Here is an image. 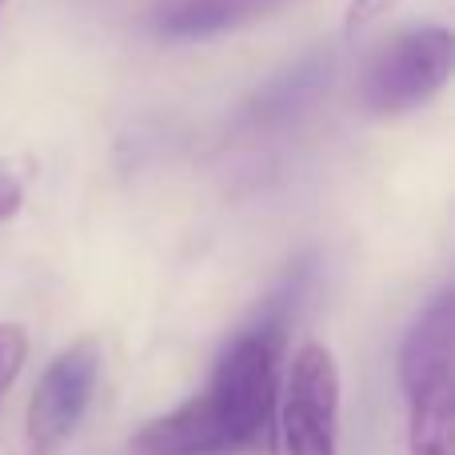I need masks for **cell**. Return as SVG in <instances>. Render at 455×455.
Segmentation results:
<instances>
[{
    "mask_svg": "<svg viewBox=\"0 0 455 455\" xmlns=\"http://www.w3.org/2000/svg\"><path fill=\"white\" fill-rule=\"evenodd\" d=\"M288 344V304H272L220 352L200 395L136 432L140 455H224L267 443L280 400V360Z\"/></svg>",
    "mask_w": 455,
    "mask_h": 455,
    "instance_id": "obj_1",
    "label": "cell"
},
{
    "mask_svg": "<svg viewBox=\"0 0 455 455\" xmlns=\"http://www.w3.org/2000/svg\"><path fill=\"white\" fill-rule=\"evenodd\" d=\"M455 44L448 28H411L387 40L363 72V104L376 116H400L427 104L451 76Z\"/></svg>",
    "mask_w": 455,
    "mask_h": 455,
    "instance_id": "obj_2",
    "label": "cell"
},
{
    "mask_svg": "<svg viewBox=\"0 0 455 455\" xmlns=\"http://www.w3.org/2000/svg\"><path fill=\"white\" fill-rule=\"evenodd\" d=\"M339 368L323 344H304L288 363L280 435L288 455H339Z\"/></svg>",
    "mask_w": 455,
    "mask_h": 455,
    "instance_id": "obj_3",
    "label": "cell"
},
{
    "mask_svg": "<svg viewBox=\"0 0 455 455\" xmlns=\"http://www.w3.org/2000/svg\"><path fill=\"white\" fill-rule=\"evenodd\" d=\"M96 379H100V344L92 336L68 344L48 363L28 400V416H24L32 455H56L72 440L92 403Z\"/></svg>",
    "mask_w": 455,
    "mask_h": 455,
    "instance_id": "obj_4",
    "label": "cell"
},
{
    "mask_svg": "<svg viewBox=\"0 0 455 455\" xmlns=\"http://www.w3.org/2000/svg\"><path fill=\"white\" fill-rule=\"evenodd\" d=\"M331 84V56H304L299 64H291L288 72L264 84L248 104V120L259 128H272V124H283V120L299 116L323 88Z\"/></svg>",
    "mask_w": 455,
    "mask_h": 455,
    "instance_id": "obj_5",
    "label": "cell"
},
{
    "mask_svg": "<svg viewBox=\"0 0 455 455\" xmlns=\"http://www.w3.org/2000/svg\"><path fill=\"white\" fill-rule=\"evenodd\" d=\"M283 0H184L172 12H164L160 32L168 40H208L235 32L243 24L267 16L272 8H280Z\"/></svg>",
    "mask_w": 455,
    "mask_h": 455,
    "instance_id": "obj_6",
    "label": "cell"
},
{
    "mask_svg": "<svg viewBox=\"0 0 455 455\" xmlns=\"http://www.w3.org/2000/svg\"><path fill=\"white\" fill-rule=\"evenodd\" d=\"M408 400V455H455V384L403 392Z\"/></svg>",
    "mask_w": 455,
    "mask_h": 455,
    "instance_id": "obj_7",
    "label": "cell"
},
{
    "mask_svg": "<svg viewBox=\"0 0 455 455\" xmlns=\"http://www.w3.org/2000/svg\"><path fill=\"white\" fill-rule=\"evenodd\" d=\"M24 360H28V336L20 323H0V400L16 384Z\"/></svg>",
    "mask_w": 455,
    "mask_h": 455,
    "instance_id": "obj_8",
    "label": "cell"
},
{
    "mask_svg": "<svg viewBox=\"0 0 455 455\" xmlns=\"http://www.w3.org/2000/svg\"><path fill=\"white\" fill-rule=\"evenodd\" d=\"M395 0H347V12H344V32L347 36H360L363 28H371L376 20H384L392 12Z\"/></svg>",
    "mask_w": 455,
    "mask_h": 455,
    "instance_id": "obj_9",
    "label": "cell"
},
{
    "mask_svg": "<svg viewBox=\"0 0 455 455\" xmlns=\"http://www.w3.org/2000/svg\"><path fill=\"white\" fill-rule=\"evenodd\" d=\"M24 204V176L8 160H0V224H8Z\"/></svg>",
    "mask_w": 455,
    "mask_h": 455,
    "instance_id": "obj_10",
    "label": "cell"
},
{
    "mask_svg": "<svg viewBox=\"0 0 455 455\" xmlns=\"http://www.w3.org/2000/svg\"><path fill=\"white\" fill-rule=\"evenodd\" d=\"M0 8H4V0H0Z\"/></svg>",
    "mask_w": 455,
    "mask_h": 455,
    "instance_id": "obj_11",
    "label": "cell"
}]
</instances>
